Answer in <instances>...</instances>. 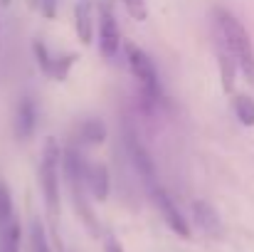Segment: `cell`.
Here are the masks:
<instances>
[{"label":"cell","instance_id":"cell-7","mask_svg":"<svg viewBox=\"0 0 254 252\" xmlns=\"http://www.w3.org/2000/svg\"><path fill=\"white\" fill-rule=\"evenodd\" d=\"M126 149H128V154H131V161H133L136 170L141 173V178H143L148 185H156V183H158L156 164H153L151 154L146 151V146L138 141V136H136L133 131H128V129H126Z\"/></svg>","mask_w":254,"mask_h":252},{"label":"cell","instance_id":"cell-20","mask_svg":"<svg viewBox=\"0 0 254 252\" xmlns=\"http://www.w3.org/2000/svg\"><path fill=\"white\" fill-rule=\"evenodd\" d=\"M124 5H126V10H128V15H131L133 20L143 22V20L148 17V7H146V0H124Z\"/></svg>","mask_w":254,"mask_h":252},{"label":"cell","instance_id":"cell-9","mask_svg":"<svg viewBox=\"0 0 254 252\" xmlns=\"http://www.w3.org/2000/svg\"><path fill=\"white\" fill-rule=\"evenodd\" d=\"M35 126H37V106L32 99H22L17 104V114H15V134L17 139H30L35 134Z\"/></svg>","mask_w":254,"mask_h":252},{"label":"cell","instance_id":"cell-4","mask_svg":"<svg viewBox=\"0 0 254 252\" xmlns=\"http://www.w3.org/2000/svg\"><path fill=\"white\" fill-rule=\"evenodd\" d=\"M124 52H126L128 70L133 72V77L138 80L141 89H143V96L146 99H158L161 96V82H158V72H156L153 60L133 42H126Z\"/></svg>","mask_w":254,"mask_h":252},{"label":"cell","instance_id":"cell-18","mask_svg":"<svg viewBox=\"0 0 254 252\" xmlns=\"http://www.w3.org/2000/svg\"><path fill=\"white\" fill-rule=\"evenodd\" d=\"M74 60H77V55H64V57H60V60H55L52 57V72H50V77L52 80H67V72H69V67L74 65Z\"/></svg>","mask_w":254,"mask_h":252},{"label":"cell","instance_id":"cell-11","mask_svg":"<svg viewBox=\"0 0 254 252\" xmlns=\"http://www.w3.org/2000/svg\"><path fill=\"white\" fill-rule=\"evenodd\" d=\"M84 183H86V190H89L96 200H106V198H109V170H106L104 164L86 166Z\"/></svg>","mask_w":254,"mask_h":252},{"label":"cell","instance_id":"cell-24","mask_svg":"<svg viewBox=\"0 0 254 252\" xmlns=\"http://www.w3.org/2000/svg\"><path fill=\"white\" fill-rule=\"evenodd\" d=\"M0 5H2V7H7V5H10V0H0Z\"/></svg>","mask_w":254,"mask_h":252},{"label":"cell","instance_id":"cell-3","mask_svg":"<svg viewBox=\"0 0 254 252\" xmlns=\"http://www.w3.org/2000/svg\"><path fill=\"white\" fill-rule=\"evenodd\" d=\"M40 185L47 205V215L57 230L60 215H62V198H60V146L55 139L45 144L42 151V164H40Z\"/></svg>","mask_w":254,"mask_h":252},{"label":"cell","instance_id":"cell-13","mask_svg":"<svg viewBox=\"0 0 254 252\" xmlns=\"http://www.w3.org/2000/svg\"><path fill=\"white\" fill-rule=\"evenodd\" d=\"M77 134H79V139L84 144H101L106 139V126H104L101 119H84L79 124V131Z\"/></svg>","mask_w":254,"mask_h":252},{"label":"cell","instance_id":"cell-6","mask_svg":"<svg viewBox=\"0 0 254 252\" xmlns=\"http://www.w3.org/2000/svg\"><path fill=\"white\" fill-rule=\"evenodd\" d=\"M151 193H153V200H156V205H158V210H161L166 225H168L175 235H180V238H190V225H188V220L183 218V213L178 210V205L170 200L168 193H166L158 183L151 185Z\"/></svg>","mask_w":254,"mask_h":252},{"label":"cell","instance_id":"cell-8","mask_svg":"<svg viewBox=\"0 0 254 252\" xmlns=\"http://www.w3.org/2000/svg\"><path fill=\"white\" fill-rule=\"evenodd\" d=\"M94 22H96V12H94V2L91 0H79L74 7V30L82 45H91L94 37Z\"/></svg>","mask_w":254,"mask_h":252},{"label":"cell","instance_id":"cell-12","mask_svg":"<svg viewBox=\"0 0 254 252\" xmlns=\"http://www.w3.org/2000/svg\"><path fill=\"white\" fill-rule=\"evenodd\" d=\"M217 62H220V77H222V89L230 94L235 89V75H237V65L230 55V50L225 47V42L220 40L217 45Z\"/></svg>","mask_w":254,"mask_h":252},{"label":"cell","instance_id":"cell-19","mask_svg":"<svg viewBox=\"0 0 254 252\" xmlns=\"http://www.w3.org/2000/svg\"><path fill=\"white\" fill-rule=\"evenodd\" d=\"M32 50H35V57H37V65H40V70L50 77V72H52V55L47 52V47L40 42V40H35L32 42Z\"/></svg>","mask_w":254,"mask_h":252},{"label":"cell","instance_id":"cell-15","mask_svg":"<svg viewBox=\"0 0 254 252\" xmlns=\"http://www.w3.org/2000/svg\"><path fill=\"white\" fill-rule=\"evenodd\" d=\"M30 252H52L47 243V233L37 218L30 220Z\"/></svg>","mask_w":254,"mask_h":252},{"label":"cell","instance_id":"cell-2","mask_svg":"<svg viewBox=\"0 0 254 252\" xmlns=\"http://www.w3.org/2000/svg\"><path fill=\"white\" fill-rule=\"evenodd\" d=\"M60 170H62V175L67 180V188H69V193L74 198V205H77L82 220L89 225V230L96 233L94 213L86 208V198H84L86 195V183H84L86 164H84V159H82V154L77 151V146H69V149H64V154H60Z\"/></svg>","mask_w":254,"mask_h":252},{"label":"cell","instance_id":"cell-10","mask_svg":"<svg viewBox=\"0 0 254 252\" xmlns=\"http://www.w3.org/2000/svg\"><path fill=\"white\" fill-rule=\"evenodd\" d=\"M192 218H195V223L205 230V233H210V235H222V223H220V215H217V210L210 205V203H205V200H195L192 203Z\"/></svg>","mask_w":254,"mask_h":252},{"label":"cell","instance_id":"cell-17","mask_svg":"<svg viewBox=\"0 0 254 252\" xmlns=\"http://www.w3.org/2000/svg\"><path fill=\"white\" fill-rule=\"evenodd\" d=\"M12 218H15V215H12V198H10L7 185L0 180V228L7 225Z\"/></svg>","mask_w":254,"mask_h":252},{"label":"cell","instance_id":"cell-23","mask_svg":"<svg viewBox=\"0 0 254 252\" xmlns=\"http://www.w3.org/2000/svg\"><path fill=\"white\" fill-rule=\"evenodd\" d=\"M27 5H30V7H37V0H27Z\"/></svg>","mask_w":254,"mask_h":252},{"label":"cell","instance_id":"cell-14","mask_svg":"<svg viewBox=\"0 0 254 252\" xmlns=\"http://www.w3.org/2000/svg\"><path fill=\"white\" fill-rule=\"evenodd\" d=\"M0 252H20V223L15 218L0 228Z\"/></svg>","mask_w":254,"mask_h":252},{"label":"cell","instance_id":"cell-16","mask_svg":"<svg viewBox=\"0 0 254 252\" xmlns=\"http://www.w3.org/2000/svg\"><path fill=\"white\" fill-rule=\"evenodd\" d=\"M235 114L245 126H254V99L247 94H237L235 96Z\"/></svg>","mask_w":254,"mask_h":252},{"label":"cell","instance_id":"cell-5","mask_svg":"<svg viewBox=\"0 0 254 252\" xmlns=\"http://www.w3.org/2000/svg\"><path fill=\"white\" fill-rule=\"evenodd\" d=\"M119 47H121V32H119L114 10L109 7V2H101V7H99V52L104 60H114Z\"/></svg>","mask_w":254,"mask_h":252},{"label":"cell","instance_id":"cell-22","mask_svg":"<svg viewBox=\"0 0 254 252\" xmlns=\"http://www.w3.org/2000/svg\"><path fill=\"white\" fill-rule=\"evenodd\" d=\"M104 252H124V248L119 245V240H116V238H106V243H104Z\"/></svg>","mask_w":254,"mask_h":252},{"label":"cell","instance_id":"cell-1","mask_svg":"<svg viewBox=\"0 0 254 252\" xmlns=\"http://www.w3.org/2000/svg\"><path fill=\"white\" fill-rule=\"evenodd\" d=\"M215 22H217V35L230 50L237 70L247 77V82L254 86V45L245 25L225 7L215 10Z\"/></svg>","mask_w":254,"mask_h":252},{"label":"cell","instance_id":"cell-21","mask_svg":"<svg viewBox=\"0 0 254 252\" xmlns=\"http://www.w3.org/2000/svg\"><path fill=\"white\" fill-rule=\"evenodd\" d=\"M37 7L42 10L45 17H55L57 15V0H37Z\"/></svg>","mask_w":254,"mask_h":252}]
</instances>
